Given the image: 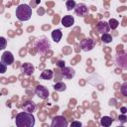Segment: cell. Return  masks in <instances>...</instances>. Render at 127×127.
<instances>
[{
    "instance_id": "obj_3",
    "label": "cell",
    "mask_w": 127,
    "mask_h": 127,
    "mask_svg": "<svg viewBox=\"0 0 127 127\" xmlns=\"http://www.w3.org/2000/svg\"><path fill=\"white\" fill-rule=\"evenodd\" d=\"M35 48H36V51L40 54V55H45L47 54V52L50 50L51 48V43L49 41V39L45 36L43 37H40L36 43H35Z\"/></svg>"
},
{
    "instance_id": "obj_8",
    "label": "cell",
    "mask_w": 127,
    "mask_h": 127,
    "mask_svg": "<svg viewBox=\"0 0 127 127\" xmlns=\"http://www.w3.org/2000/svg\"><path fill=\"white\" fill-rule=\"evenodd\" d=\"M20 70L25 75H32L35 71V66L30 63H24L20 66Z\"/></svg>"
},
{
    "instance_id": "obj_23",
    "label": "cell",
    "mask_w": 127,
    "mask_h": 127,
    "mask_svg": "<svg viewBox=\"0 0 127 127\" xmlns=\"http://www.w3.org/2000/svg\"><path fill=\"white\" fill-rule=\"evenodd\" d=\"M6 70H7V65L4 63L0 62V73H5Z\"/></svg>"
},
{
    "instance_id": "obj_18",
    "label": "cell",
    "mask_w": 127,
    "mask_h": 127,
    "mask_svg": "<svg viewBox=\"0 0 127 127\" xmlns=\"http://www.w3.org/2000/svg\"><path fill=\"white\" fill-rule=\"evenodd\" d=\"M117 63L118 64H120L123 68H126V56L123 54L121 56H118L117 57Z\"/></svg>"
},
{
    "instance_id": "obj_6",
    "label": "cell",
    "mask_w": 127,
    "mask_h": 127,
    "mask_svg": "<svg viewBox=\"0 0 127 127\" xmlns=\"http://www.w3.org/2000/svg\"><path fill=\"white\" fill-rule=\"evenodd\" d=\"M94 41L90 38H87V39H83L80 41V49L84 52H89L91 51L93 48H94Z\"/></svg>"
},
{
    "instance_id": "obj_24",
    "label": "cell",
    "mask_w": 127,
    "mask_h": 127,
    "mask_svg": "<svg viewBox=\"0 0 127 127\" xmlns=\"http://www.w3.org/2000/svg\"><path fill=\"white\" fill-rule=\"evenodd\" d=\"M118 120H119L122 124H124V123H126V122H127V117H126V115H125V114H121V115H119Z\"/></svg>"
},
{
    "instance_id": "obj_16",
    "label": "cell",
    "mask_w": 127,
    "mask_h": 127,
    "mask_svg": "<svg viewBox=\"0 0 127 127\" xmlns=\"http://www.w3.org/2000/svg\"><path fill=\"white\" fill-rule=\"evenodd\" d=\"M113 122V119L110 117V116H103L100 118V124L104 127H108L112 124Z\"/></svg>"
},
{
    "instance_id": "obj_21",
    "label": "cell",
    "mask_w": 127,
    "mask_h": 127,
    "mask_svg": "<svg viewBox=\"0 0 127 127\" xmlns=\"http://www.w3.org/2000/svg\"><path fill=\"white\" fill-rule=\"evenodd\" d=\"M75 4H76V3H75V1H74V0H66V2H65L66 10H68V11L72 10V9L74 8Z\"/></svg>"
},
{
    "instance_id": "obj_10",
    "label": "cell",
    "mask_w": 127,
    "mask_h": 127,
    "mask_svg": "<svg viewBox=\"0 0 127 127\" xmlns=\"http://www.w3.org/2000/svg\"><path fill=\"white\" fill-rule=\"evenodd\" d=\"M61 73H62V75H63L64 78H66V79H70V78H72V77L74 76L75 71H74L73 68L64 65V66H63V67L61 68Z\"/></svg>"
},
{
    "instance_id": "obj_20",
    "label": "cell",
    "mask_w": 127,
    "mask_h": 127,
    "mask_svg": "<svg viewBox=\"0 0 127 127\" xmlns=\"http://www.w3.org/2000/svg\"><path fill=\"white\" fill-rule=\"evenodd\" d=\"M108 25H109V28H110L111 30H115V29L118 27L119 22H118L116 19H110L109 22H108Z\"/></svg>"
},
{
    "instance_id": "obj_27",
    "label": "cell",
    "mask_w": 127,
    "mask_h": 127,
    "mask_svg": "<svg viewBox=\"0 0 127 127\" xmlns=\"http://www.w3.org/2000/svg\"><path fill=\"white\" fill-rule=\"evenodd\" d=\"M57 66L60 67V68H62L63 66H64V61H59V62L57 63Z\"/></svg>"
},
{
    "instance_id": "obj_12",
    "label": "cell",
    "mask_w": 127,
    "mask_h": 127,
    "mask_svg": "<svg viewBox=\"0 0 127 127\" xmlns=\"http://www.w3.org/2000/svg\"><path fill=\"white\" fill-rule=\"evenodd\" d=\"M74 24V18L71 15H65L62 18V25L65 28L71 27Z\"/></svg>"
},
{
    "instance_id": "obj_5",
    "label": "cell",
    "mask_w": 127,
    "mask_h": 127,
    "mask_svg": "<svg viewBox=\"0 0 127 127\" xmlns=\"http://www.w3.org/2000/svg\"><path fill=\"white\" fill-rule=\"evenodd\" d=\"M74 12L75 14L78 16V17H84L86 16L88 13H89V10L87 8V6L83 3H78V4H75L74 6Z\"/></svg>"
},
{
    "instance_id": "obj_15",
    "label": "cell",
    "mask_w": 127,
    "mask_h": 127,
    "mask_svg": "<svg viewBox=\"0 0 127 127\" xmlns=\"http://www.w3.org/2000/svg\"><path fill=\"white\" fill-rule=\"evenodd\" d=\"M62 37H63V32L60 29H56L52 32V39L54 40V42L59 43L61 41Z\"/></svg>"
},
{
    "instance_id": "obj_26",
    "label": "cell",
    "mask_w": 127,
    "mask_h": 127,
    "mask_svg": "<svg viewBox=\"0 0 127 127\" xmlns=\"http://www.w3.org/2000/svg\"><path fill=\"white\" fill-rule=\"evenodd\" d=\"M81 125H82V124H81V122H79V121H72L71 124H70L71 127H80Z\"/></svg>"
},
{
    "instance_id": "obj_25",
    "label": "cell",
    "mask_w": 127,
    "mask_h": 127,
    "mask_svg": "<svg viewBox=\"0 0 127 127\" xmlns=\"http://www.w3.org/2000/svg\"><path fill=\"white\" fill-rule=\"evenodd\" d=\"M121 92L124 96H127V83L126 82L121 86Z\"/></svg>"
},
{
    "instance_id": "obj_22",
    "label": "cell",
    "mask_w": 127,
    "mask_h": 127,
    "mask_svg": "<svg viewBox=\"0 0 127 127\" xmlns=\"http://www.w3.org/2000/svg\"><path fill=\"white\" fill-rule=\"evenodd\" d=\"M7 46V40L4 37H0V50H4Z\"/></svg>"
},
{
    "instance_id": "obj_9",
    "label": "cell",
    "mask_w": 127,
    "mask_h": 127,
    "mask_svg": "<svg viewBox=\"0 0 127 127\" xmlns=\"http://www.w3.org/2000/svg\"><path fill=\"white\" fill-rule=\"evenodd\" d=\"M1 62L4 63L6 65H11L14 63V56L11 52H4L1 56Z\"/></svg>"
},
{
    "instance_id": "obj_2",
    "label": "cell",
    "mask_w": 127,
    "mask_h": 127,
    "mask_svg": "<svg viewBox=\"0 0 127 127\" xmlns=\"http://www.w3.org/2000/svg\"><path fill=\"white\" fill-rule=\"evenodd\" d=\"M32 8L28 4H20L16 8V17L19 21H28L32 17Z\"/></svg>"
},
{
    "instance_id": "obj_1",
    "label": "cell",
    "mask_w": 127,
    "mask_h": 127,
    "mask_svg": "<svg viewBox=\"0 0 127 127\" xmlns=\"http://www.w3.org/2000/svg\"><path fill=\"white\" fill-rule=\"evenodd\" d=\"M15 123L17 127H33L35 125V117L32 113L23 111L16 115Z\"/></svg>"
},
{
    "instance_id": "obj_11",
    "label": "cell",
    "mask_w": 127,
    "mask_h": 127,
    "mask_svg": "<svg viewBox=\"0 0 127 127\" xmlns=\"http://www.w3.org/2000/svg\"><path fill=\"white\" fill-rule=\"evenodd\" d=\"M96 29H97V31H98L101 35L104 34V33H108L109 30H110L108 23L105 22V21H100V22H98L97 25H96Z\"/></svg>"
},
{
    "instance_id": "obj_13",
    "label": "cell",
    "mask_w": 127,
    "mask_h": 127,
    "mask_svg": "<svg viewBox=\"0 0 127 127\" xmlns=\"http://www.w3.org/2000/svg\"><path fill=\"white\" fill-rule=\"evenodd\" d=\"M22 109H23V111L33 113L36 110V104L33 101H24V103L22 105Z\"/></svg>"
},
{
    "instance_id": "obj_17",
    "label": "cell",
    "mask_w": 127,
    "mask_h": 127,
    "mask_svg": "<svg viewBox=\"0 0 127 127\" xmlns=\"http://www.w3.org/2000/svg\"><path fill=\"white\" fill-rule=\"evenodd\" d=\"M54 89L56 91H64L66 89V85L65 83L62 82V81H59V82H56L54 84Z\"/></svg>"
},
{
    "instance_id": "obj_19",
    "label": "cell",
    "mask_w": 127,
    "mask_h": 127,
    "mask_svg": "<svg viewBox=\"0 0 127 127\" xmlns=\"http://www.w3.org/2000/svg\"><path fill=\"white\" fill-rule=\"evenodd\" d=\"M101 41H102L103 43H105V44L111 43V42H112V36H111L110 34H108V33H104V34H102V36H101Z\"/></svg>"
},
{
    "instance_id": "obj_4",
    "label": "cell",
    "mask_w": 127,
    "mask_h": 127,
    "mask_svg": "<svg viewBox=\"0 0 127 127\" xmlns=\"http://www.w3.org/2000/svg\"><path fill=\"white\" fill-rule=\"evenodd\" d=\"M67 125H68V122L65 119V117L61 116V115L55 116L51 123L52 127H66Z\"/></svg>"
},
{
    "instance_id": "obj_28",
    "label": "cell",
    "mask_w": 127,
    "mask_h": 127,
    "mask_svg": "<svg viewBox=\"0 0 127 127\" xmlns=\"http://www.w3.org/2000/svg\"><path fill=\"white\" fill-rule=\"evenodd\" d=\"M120 111H121L122 114H126V112H127V108H126L125 106H122V107L120 108Z\"/></svg>"
},
{
    "instance_id": "obj_7",
    "label": "cell",
    "mask_w": 127,
    "mask_h": 127,
    "mask_svg": "<svg viewBox=\"0 0 127 127\" xmlns=\"http://www.w3.org/2000/svg\"><path fill=\"white\" fill-rule=\"evenodd\" d=\"M35 93H36V95H38L40 98H42V99H47L48 97H49V94H50V92H49V89L46 87V86H44V85H37L36 86V88H35Z\"/></svg>"
},
{
    "instance_id": "obj_14",
    "label": "cell",
    "mask_w": 127,
    "mask_h": 127,
    "mask_svg": "<svg viewBox=\"0 0 127 127\" xmlns=\"http://www.w3.org/2000/svg\"><path fill=\"white\" fill-rule=\"evenodd\" d=\"M53 76H54V71L52 69H49V68L48 69H44L41 72V75H40V77L42 79H45V80H50V79L53 78Z\"/></svg>"
}]
</instances>
